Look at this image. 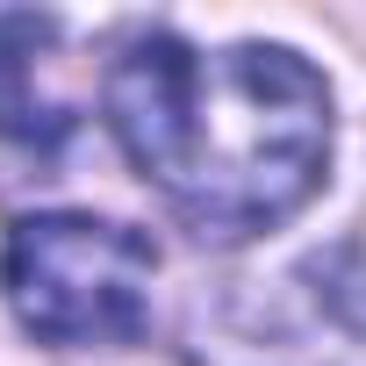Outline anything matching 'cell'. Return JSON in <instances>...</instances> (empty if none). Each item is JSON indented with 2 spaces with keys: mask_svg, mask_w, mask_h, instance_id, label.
Here are the masks:
<instances>
[{
  "mask_svg": "<svg viewBox=\"0 0 366 366\" xmlns=\"http://www.w3.org/2000/svg\"><path fill=\"white\" fill-rule=\"evenodd\" d=\"M101 108L165 209L223 244L287 223L330 165V86L287 44L202 51L151 29L108 65Z\"/></svg>",
  "mask_w": 366,
  "mask_h": 366,
  "instance_id": "1",
  "label": "cell"
},
{
  "mask_svg": "<svg viewBox=\"0 0 366 366\" xmlns=\"http://www.w3.org/2000/svg\"><path fill=\"white\" fill-rule=\"evenodd\" d=\"M151 273L158 244L86 209L15 216L0 244V295L44 345H129L151 316Z\"/></svg>",
  "mask_w": 366,
  "mask_h": 366,
  "instance_id": "2",
  "label": "cell"
},
{
  "mask_svg": "<svg viewBox=\"0 0 366 366\" xmlns=\"http://www.w3.org/2000/svg\"><path fill=\"white\" fill-rule=\"evenodd\" d=\"M187 366H366V266L352 244L216 280L179 316Z\"/></svg>",
  "mask_w": 366,
  "mask_h": 366,
  "instance_id": "3",
  "label": "cell"
},
{
  "mask_svg": "<svg viewBox=\"0 0 366 366\" xmlns=\"http://www.w3.org/2000/svg\"><path fill=\"white\" fill-rule=\"evenodd\" d=\"M51 36H58V22H44V15H8V22H0V137L36 144V151H51L65 137V122H72L36 86V65H44Z\"/></svg>",
  "mask_w": 366,
  "mask_h": 366,
  "instance_id": "4",
  "label": "cell"
}]
</instances>
